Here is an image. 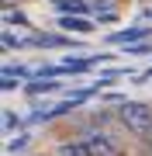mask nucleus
Here are the masks:
<instances>
[{
  "instance_id": "nucleus-10",
  "label": "nucleus",
  "mask_w": 152,
  "mask_h": 156,
  "mask_svg": "<svg viewBox=\"0 0 152 156\" xmlns=\"http://www.w3.org/2000/svg\"><path fill=\"white\" fill-rule=\"evenodd\" d=\"M149 52H152L149 38H145V42H131V45H124V56H149Z\"/></svg>"
},
{
  "instance_id": "nucleus-16",
  "label": "nucleus",
  "mask_w": 152,
  "mask_h": 156,
  "mask_svg": "<svg viewBox=\"0 0 152 156\" xmlns=\"http://www.w3.org/2000/svg\"><path fill=\"white\" fill-rule=\"evenodd\" d=\"M14 125H17V118H14L11 111H7V115H4V128H7V132H11V128H14Z\"/></svg>"
},
{
  "instance_id": "nucleus-2",
  "label": "nucleus",
  "mask_w": 152,
  "mask_h": 156,
  "mask_svg": "<svg viewBox=\"0 0 152 156\" xmlns=\"http://www.w3.org/2000/svg\"><path fill=\"white\" fill-rule=\"evenodd\" d=\"M79 139L86 142L90 156H124L121 146L111 139V132H104L100 125H83V128H79Z\"/></svg>"
},
{
  "instance_id": "nucleus-3",
  "label": "nucleus",
  "mask_w": 152,
  "mask_h": 156,
  "mask_svg": "<svg viewBox=\"0 0 152 156\" xmlns=\"http://www.w3.org/2000/svg\"><path fill=\"white\" fill-rule=\"evenodd\" d=\"M149 35H152V31L145 28V24H131V28L111 31V35H107V42H111V45H131V42H145Z\"/></svg>"
},
{
  "instance_id": "nucleus-4",
  "label": "nucleus",
  "mask_w": 152,
  "mask_h": 156,
  "mask_svg": "<svg viewBox=\"0 0 152 156\" xmlns=\"http://www.w3.org/2000/svg\"><path fill=\"white\" fill-rule=\"evenodd\" d=\"M59 28L62 31H76V35H90L93 24H90V17H83V14H59Z\"/></svg>"
},
{
  "instance_id": "nucleus-8",
  "label": "nucleus",
  "mask_w": 152,
  "mask_h": 156,
  "mask_svg": "<svg viewBox=\"0 0 152 156\" xmlns=\"http://www.w3.org/2000/svg\"><path fill=\"white\" fill-rule=\"evenodd\" d=\"M62 62H66V69H69V73H86V69L93 66V59H79V56H66Z\"/></svg>"
},
{
  "instance_id": "nucleus-14",
  "label": "nucleus",
  "mask_w": 152,
  "mask_h": 156,
  "mask_svg": "<svg viewBox=\"0 0 152 156\" xmlns=\"http://www.w3.org/2000/svg\"><path fill=\"white\" fill-rule=\"evenodd\" d=\"M93 59V66H100V62H111L114 56H111V52H97V56H90Z\"/></svg>"
},
{
  "instance_id": "nucleus-1",
  "label": "nucleus",
  "mask_w": 152,
  "mask_h": 156,
  "mask_svg": "<svg viewBox=\"0 0 152 156\" xmlns=\"http://www.w3.org/2000/svg\"><path fill=\"white\" fill-rule=\"evenodd\" d=\"M118 122L128 128L131 135L145 139L152 128V108L142 104V101H118Z\"/></svg>"
},
{
  "instance_id": "nucleus-18",
  "label": "nucleus",
  "mask_w": 152,
  "mask_h": 156,
  "mask_svg": "<svg viewBox=\"0 0 152 156\" xmlns=\"http://www.w3.org/2000/svg\"><path fill=\"white\" fill-rule=\"evenodd\" d=\"M145 80H152V69H149V73H145Z\"/></svg>"
},
{
  "instance_id": "nucleus-9",
  "label": "nucleus",
  "mask_w": 152,
  "mask_h": 156,
  "mask_svg": "<svg viewBox=\"0 0 152 156\" xmlns=\"http://www.w3.org/2000/svg\"><path fill=\"white\" fill-rule=\"evenodd\" d=\"M56 4H59V14H83L86 11L83 0H56Z\"/></svg>"
},
{
  "instance_id": "nucleus-7",
  "label": "nucleus",
  "mask_w": 152,
  "mask_h": 156,
  "mask_svg": "<svg viewBox=\"0 0 152 156\" xmlns=\"http://www.w3.org/2000/svg\"><path fill=\"white\" fill-rule=\"evenodd\" d=\"M28 45H42V49H45V45H49V49H62V45H73V42L62 38V35H38V38H31Z\"/></svg>"
},
{
  "instance_id": "nucleus-17",
  "label": "nucleus",
  "mask_w": 152,
  "mask_h": 156,
  "mask_svg": "<svg viewBox=\"0 0 152 156\" xmlns=\"http://www.w3.org/2000/svg\"><path fill=\"white\" fill-rule=\"evenodd\" d=\"M145 146H149V156H152V128H149V135H145Z\"/></svg>"
},
{
  "instance_id": "nucleus-11",
  "label": "nucleus",
  "mask_w": 152,
  "mask_h": 156,
  "mask_svg": "<svg viewBox=\"0 0 152 156\" xmlns=\"http://www.w3.org/2000/svg\"><path fill=\"white\" fill-rule=\"evenodd\" d=\"M128 69H107V73H100V80H97V87H107V83H114V80H121Z\"/></svg>"
},
{
  "instance_id": "nucleus-13",
  "label": "nucleus",
  "mask_w": 152,
  "mask_h": 156,
  "mask_svg": "<svg viewBox=\"0 0 152 156\" xmlns=\"http://www.w3.org/2000/svg\"><path fill=\"white\" fill-rule=\"evenodd\" d=\"M21 45H24V42H21V38H14L11 31L4 35V49H7V52H11V49H21Z\"/></svg>"
},
{
  "instance_id": "nucleus-12",
  "label": "nucleus",
  "mask_w": 152,
  "mask_h": 156,
  "mask_svg": "<svg viewBox=\"0 0 152 156\" xmlns=\"http://www.w3.org/2000/svg\"><path fill=\"white\" fill-rule=\"evenodd\" d=\"M24 146H28V135H17V139H11V142H7V149H11V153H21Z\"/></svg>"
},
{
  "instance_id": "nucleus-5",
  "label": "nucleus",
  "mask_w": 152,
  "mask_h": 156,
  "mask_svg": "<svg viewBox=\"0 0 152 156\" xmlns=\"http://www.w3.org/2000/svg\"><path fill=\"white\" fill-rule=\"evenodd\" d=\"M56 156H90V149H86L83 139H66L56 146Z\"/></svg>"
},
{
  "instance_id": "nucleus-6",
  "label": "nucleus",
  "mask_w": 152,
  "mask_h": 156,
  "mask_svg": "<svg viewBox=\"0 0 152 156\" xmlns=\"http://www.w3.org/2000/svg\"><path fill=\"white\" fill-rule=\"evenodd\" d=\"M24 90H28L31 97H35V94H52V90H59V80H52V76H38V80H31Z\"/></svg>"
},
{
  "instance_id": "nucleus-15",
  "label": "nucleus",
  "mask_w": 152,
  "mask_h": 156,
  "mask_svg": "<svg viewBox=\"0 0 152 156\" xmlns=\"http://www.w3.org/2000/svg\"><path fill=\"white\" fill-rule=\"evenodd\" d=\"M7 24H24V14H14L11 11V14H7Z\"/></svg>"
}]
</instances>
